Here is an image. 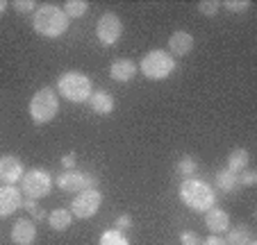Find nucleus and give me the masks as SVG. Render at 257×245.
I'll use <instances>...</instances> for the list:
<instances>
[{"mask_svg": "<svg viewBox=\"0 0 257 245\" xmlns=\"http://www.w3.org/2000/svg\"><path fill=\"white\" fill-rule=\"evenodd\" d=\"M178 195L185 207H189L191 211H198V213H205L209 207L216 204V191H214V186L198 177L182 179V184L178 188Z\"/></svg>", "mask_w": 257, "mask_h": 245, "instance_id": "obj_1", "label": "nucleus"}, {"mask_svg": "<svg viewBox=\"0 0 257 245\" xmlns=\"http://www.w3.org/2000/svg\"><path fill=\"white\" fill-rule=\"evenodd\" d=\"M32 25L41 37L57 39L68 30V16L64 14L62 7L46 3V5L37 7V12H34V16H32Z\"/></svg>", "mask_w": 257, "mask_h": 245, "instance_id": "obj_2", "label": "nucleus"}, {"mask_svg": "<svg viewBox=\"0 0 257 245\" xmlns=\"http://www.w3.org/2000/svg\"><path fill=\"white\" fill-rule=\"evenodd\" d=\"M57 93L68 102H89L93 93V87H91V80H89L84 73L80 71H66L59 75L57 80Z\"/></svg>", "mask_w": 257, "mask_h": 245, "instance_id": "obj_3", "label": "nucleus"}, {"mask_svg": "<svg viewBox=\"0 0 257 245\" xmlns=\"http://www.w3.org/2000/svg\"><path fill=\"white\" fill-rule=\"evenodd\" d=\"M28 109H30V116H32V120L37 123V125H46V123H50V120L57 116V111H59L57 91L50 89V87L39 89V91L32 96Z\"/></svg>", "mask_w": 257, "mask_h": 245, "instance_id": "obj_4", "label": "nucleus"}, {"mask_svg": "<svg viewBox=\"0 0 257 245\" xmlns=\"http://www.w3.org/2000/svg\"><path fill=\"white\" fill-rule=\"evenodd\" d=\"M53 186H55V179L46 168L25 170V175L21 177V193H23L25 197H30V200H37V202H39L41 197L50 195Z\"/></svg>", "mask_w": 257, "mask_h": 245, "instance_id": "obj_5", "label": "nucleus"}, {"mask_svg": "<svg viewBox=\"0 0 257 245\" xmlns=\"http://www.w3.org/2000/svg\"><path fill=\"white\" fill-rule=\"evenodd\" d=\"M139 71L148 80H166L175 71V59L166 50H151L139 62Z\"/></svg>", "mask_w": 257, "mask_h": 245, "instance_id": "obj_6", "label": "nucleus"}, {"mask_svg": "<svg viewBox=\"0 0 257 245\" xmlns=\"http://www.w3.org/2000/svg\"><path fill=\"white\" fill-rule=\"evenodd\" d=\"M59 191L75 193V191H89V188H98V177L93 173H84V170H64L57 179H55Z\"/></svg>", "mask_w": 257, "mask_h": 245, "instance_id": "obj_7", "label": "nucleus"}, {"mask_svg": "<svg viewBox=\"0 0 257 245\" xmlns=\"http://www.w3.org/2000/svg\"><path fill=\"white\" fill-rule=\"evenodd\" d=\"M100 204H102V193L98 188L80 191L75 193V197L71 202V213L75 218H80V220H89V218H93L98 213Z\"/></svg>", "mask_w": 257, "mask_h": 245, "instance_id": "obj_8", "label": "nucleus"}, {"mask_svg": "<svg viewBox=\"0 0 257 245\" xmlns=\"http://www.w3.org/2000/svg\"><path fill=\"white\" fill-rule=\"evenodd\" d=\"M123 34V23L114 12H105L96 23V37L102 46H114Z\"/></svg>", "mask_w": 257, "mask_h": 245, "instance_id": "obj_9", "label": "nucleus"}, {"mask_svg": "<svg viewBox=\"0 0 257 245\" xmlns=\"http://www.w3.org/2000/svg\"><path fill=\"white\" fill-rule=\"evenodd\" d=\"M25 175L23 161L14 154H3L0 157V182L7 186H14L16 182H21V177Z\"/></svg>", "mask_w": 257, "mask_h": 245, "instance_id": "obj_10", "label": "nucleus"}, {"mask_svg": "<svg viewBox=\"0 0 257 245\" xmlns=\"http://www.w3.org/2000/svg\"><path fill=\"white\" fill-rule=\"evenodd\" d=\"M23 207V193L16 186H0V218H10L14 211Z\"/></svg>", "mask_w": 257, "mask_h": 245, "instance_id": "obj_11", "label": "nucleus"}, {"mask_svg": "<svg viewBox=\"0 0 257 245\" xmlns=\"http://www.w3.org/2000/svg\"><path fill=\"white\" fill-rule=\"evenodd\" d=\"M205 227H207L212 234L216 236H223L225 231L230 229V216L228 211H223L221 207H209L207 211H205Z\"/></svg>", "mask_w": 257, "mask_h": 245, "instance_id": "obj_12", "label": "nucleus"}, {"mask_svg": "<svg viewBox=\"0 0 257 245\" xmlns=\"http://www.w3.org/2000/svg\"><path fill=\"white\" fill-rule=\"evenodd\" d=\"M191 50H194V37H191L189 32L178 30V32H173L169 37V50H166V53H169L173 59L185 57V55H189Z\"/></svg>", "mask_w": 257, "mask_h": 245, "instance_id": "obj_13", "label": "nucleus"}, {"mask_svg": "<svg viewBox=\"0 0 257 245\" xmlns=\"http://www.w3.org/2000/svg\"><path fill=\"white\" fill-rule=\"evenodd\" d=\"M137 71H139L137 62H132V59H127V57H118V59H114L112 66H109V77H112L114 82L125 84V82H130L132 77L137 75Z\"/></svg>", "mask_w": 257, "mask_h": 245, "instance_id": "obj_14", "label": "nucleus"}, {"mask_svg": "<svg viewBox=\"0 0 257 245\" xmlns=\"http://www.w3.org/2000/svg\"><path fill=\"white\" fill-rule=\"evenodd\" d=\"M34 238H37V225L30 218H21V220L14 222L12 227V240L16 245H32Z\"/></svg>", "mask_w": 257, "mask_h": 245, "instance_id": "obj_15", "label": "nucleus"}, {"mask_svg": "<svg viewBox=\"0 0 257 245\" xmlns=\"http://www.w3.org/2000/svg\"><path fill=\"white\" fill-rule=\"evenodd\" d=\"M89 105H91L93 114H98V116H107V114H112V111L116 109L114 96L109 91H105V89H98V91H93L91 98H89Z\"/></svg>", "mask_w": 257, "mask_h": 245, "instance_id": "obj_16", "label": "nucleus"}, {"mask_svg": "<svg viewBox=\"0 0 257 245\" xmlns=\"http://www.w3.org/2000/svg\"><path fill=\"white\" fill-rule=\"evenodd\" d=\"M252 240V229L241 222L237 227H230L228 229V236H225V245H248Z\"/></svg>", "mask_w": 257, "mask_h": 245, "instance_id": "obj_17", "label": "nucleus"}, {"mask_svg": "<svg viewBox=\"0 0 257 245\" xmlns=\"http://www.w3.org/2000/svg\"><path fill=\"white\" fill-rule=\"evenodd\" d=\"M73 222V213L71 209H53L48 213V225L53 227L55 231H66Z\"/></svg>", "mask_w": 257, "mask_h": 245, "instance_id": "obj_18", "label": "nucleus"}, {"mask_svg": "<svg viewBox=\"0 0 257 245\" xmlns=\"http://www.w3.org/2000/svg\"><path fill=\"white\" fill-rule=\"evenodd\" d=\"M248 161H250L248 150L246 148H234L232 152L228 154V166H225V168L232 170V173H241V170L248 168Z\"/></svg>", "mask_w": 257, "mask_h": 245, "instance_id": "obj_19", "label": "nucleus"}, {"mask_svg": "<svg viewBox=\"0 0 257 245\" xmlns=\"http://www.w3.org/2000/svg\"><path fill=\"white\" fill-rule=\"evenodd\" d=\"M239 186V179H237V173L228 168H221L216 170V188L223 193H234V188Z\"/></svg>", "mask_w": 257, "mask_h": 245, "instance_id": "obj_20", "label": "nucleus"}, {"mask_svg": "<svg viewBox=\"0 0 257 245\" xmlns=\"http://www.w3.org/2000/svg\"><path fill=\"white\" fill-rule=\"evenodd\" d=\"M62 10H64V14L68 16V21L71 19H82V16L89 12V3L87 0H66Z\"/></svg>", "mask_w": 257, "mask_h": 245, "instance_id": "obj_21", "label": "nucleus"}, {"mask_svg": "<svg viewBox=\"0 0 257 245\" xmlns=\"http://www.w3.org/2000/svg\"><path fill=\"white\" fill-rule=\"evenodd\" d=\"M175 173H178L182 179L194 177V175L198 173V161H196L194 157H189V154H185V157L178 161V166H175Z\"/></svg>", "mask_w": 257, "mask_h": 245, "instance_id": "obj_22", "label": "nucleus"}, {"mask_svg": "<svg viewBox=\"0 0 257 245\" xmlns=\"http://www.w3.org/2000/svg\"><path fill=\"white\" fill-rule=\"evenodd\" d=\"M100 245H130V240L125 238V234L118 229H107L100 236Z\"/></svg>", "mask_w": 257, "mask_h": 245, "instance_id": "obj_23", "label": "nucleus"}, {"mask_svg": "<svg viewBox=\"0 0 257 245\" xmlns=\"http://www.w3.org/2000/svg\"><path fill=\"white\" fill-rule=\"evenodd\" d=\"M223 7L234 14H243L246 10H250V0H225Z\"/></svg>", "mask_w": 257, "mask_h": 245, "instance_id": "obj_24", "label": "nucleus"}, {"mask_svg": "<svg viewBox=\"0 0 257 245\" xmlns=\"http://www.w3.org/2000/svg\"><path fill=\"white\" fill-rule=\"evenodd\" d=\"M237 179H239V186H255L257 184V170H252V168H246V170H241V173L237 175Z\"/></svg>", "mask_w": 257, "mask_h": 245, "instance_id": "obj_25", "label": "nucleus"}, {"mask_svg": "<svg viewBox=\"0 0 257 245\" xmlns=\"http://www.w3.org/2000/svg\"><path fill=\"white\" fill-rule=\"evenodd\" d=\"M198 10L203 16H216V12L221 10V3H216V0H203V3H198Z\"/></svg>", "mask_w": 257, "mask_h": 245, "instance_id": "obj_26", "label": "nucleus"}, {"mask_svg": "<svg viewBox=\"0 0 257 245\" xmlns=\"http://www.w3.org/2000/svg\"><path fill=\"white\" fill-rule=\"evenodd\" d=\"M14 10L19 12V14H30V12H37V3H34V0H16Z\"/></svg>", "mask_w": 257, "mask_h": 245, "instance_id": "obj_27", "label": "nucleus"}, {"mask_svg": "<svg viewBox=\"0 0 257 245\" xmlns=\"http://www.w3.org/2000/svg\"><path fill=\"white\" fill-rule=\"evenodd\" d=\"M180 243L182 245H200V236L196 231H182L180 234Z\"/></svg>", "mask_w": 257, "mask_h": 245, "instance_id": "obj_28", "label": "nucleus"}, {"mask_svg": "<svg viewBox=\"0 0 257 245\" xmlns=\"http://www.w3.org/2000/svg\"><path fill=\"white\" fill-rule=\"evenodd\" d=\"M114 227H116L118 231H125L132 227V216L130 213H121V216L116 218V222H114Z\"/></svg>", "mask_w": 257, "mask_h": 245, "instance_id": "obj_29", "label": "nucleus"}, {"mask_svg": "<svg viewBox=\"0 0 257 245\" xmlns=\"http://www.w3.org/2000/svg\"><path fill=\"white\" fill-rule=\"evenodd\" d=\"M62 166H64V170H73V168H75V152L64 154V157H62Z\"/></svg>", "mask_w": 257, "mask_h": 245, "instance_id": "obj_30", "label": "nucleus"}, {"mask_svg": "<svg viewBox=\"0 0 257 245\" xmlns=\"http://www.w3.org/2000/svg\"><path fill=\"white\" fill-rule=\"evenodd\" d=\"M200 245H225V238H223V236L212 234V236H207V238H205Z\"/></svg>", "mask_w": 257, "mask_h": 245, "instance_id": "obj_31", "label": "nucleus"}, {"mask_svg": "<svg viewBox=\"0 0 257 245\" xmlns=\"http://www.w3.org/2000/svg\"><path fill=\"white\" fill-rule=\"evenodd\" d=\"M32 220H39V222H41V220H48V213H46L41 207H37V209L32 211Z\"/></svg>", "mask_w": 257, "mask_h": 245, "instance_id": "obj_32", "label": "nucleus"}, {"mask_svg": "<svg viewBox=\"0 0 257 245\" xmlns=\"http://www.w3.org/2000/svg\"><path fill=\"white\" fill-rule=\"evenodd\" d=\"M23 207H25V209H28V211H30V213H32V211H34V209L39 207V204H37V200H30V197H25V200H23Z\"/></svg>", "mask_w": 257, "mask_h": 245, "instance_id": "obj_33", "label": "nucleus"}, {"mask_svg": "<svg viewBox=\"0 0 257 245\" xmlns=\"http://www.w3.org/2000/svg\"><path fill=\"white\" fill-rule=\"evenodd\" d=\"M7 12V0H0V16Z\"/></svg>", "mask_w": 257, "mask_h": 245, "instance_id": "obj_34", "label": "nucleus"}, {"mask_svg": "<svg viewBox=\"0 0 257 245\" xmlns=\"http://www.w3.org/2000/svg\"><path fill=\"white\" fill-rule=\"evenodd\" d=\"M248 245H257V240H255V238H252V240H250V243H248Z\"/></svg>", "mask_w": 257, "mask_h": 245, "instance_id": "obj_35", "label": "nucleus"}]
</instances>
